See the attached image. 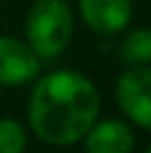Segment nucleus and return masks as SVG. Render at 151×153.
<instances>
[{
  "label": "nucleus",
  "instance_id": "nucleus-1",
  "mask_svg": "<svg viewBox=\"0 0 151 153\" xmlns=\"http://www.w3.org/2000/svg\"><path fill=\"white\" fill-rule=\"evenodd\" d=\"M100 96L87 76L60 69L40 78L29 98V124L42 142L67 146L82 140L98 120Z\"/></svg>",
  "mask_w": 151,
  "mask_h": 153
},
{
  "label": "nucleus",
  "instance_id": "nucleus-2",
  "mask_svg": "<svg viewBox=\"0 0 151 153\" xmlns=\"http://www.w3.org/2000/svg\"><path fill=\"white\" fill-rule=\"evenodd\" d=\"M27 45L38 58H56L69 45L74 33V16L62 0H38L27 13L25 22Z\"/></svg>",
  "mask_w": 151,
  "mask_h": 153
},
{
  "label": "nucleus",
  "instance_id": "nucleus-3",
  "mask_svg": "<svg viewBox=\"0 0 151 153\" xmlns=\"http://www.w3.org/2000/svg\"><path fill=\"white\" fill-rule=\"evenodd\" d=\"M116 100L127 118L138 126L151 131V69L133 67L116 82Z\"/></svg>",
  "mask_w": 151,
  "mask_h": 153
},
{
  "label": "nucleus",
  "instance_id": "nucleus-4",
  "mask_svg": "<svg viewBox=\"0 0 151 153\" xmlns=\"http://www.w3.org/2000/svg\"><path fill=\"white\" fill-rule=\"evenodd\" d=\"M40 71V58L27 42L0 36V84H25Z\"/></svg>",
  "mask_w": 151,
  "mask_h": 153
},
{
  "label": "nucleus",
  "instance_id": "nucleus-5",
  "mask_svg": "<svg viewBox=\"0 0 151 153\" xmlns=\"http://www.w3.org/2000/svg\"><path fill=\"white\" fill-rule=\"evenodd\" d=\"M78 7L87 27L102 36L120 33L133 16L131 0H80Z\"/></svg>",
  "mask_w": 151,
  "mask_h": 153
},
{
  "label": "nucleus",
  "instance_id": "nucleus-6",
  "mask_svg": "<svg viewBox=\"0 0 151 153\" xmlns=\"http://www.w3.org/2000/svg\"><path fill=\"white\" fill-rule=\"evenodd\" d=\"M87 153H131L133 131L122 120L93 122L85 133Z\"/></svg>",
  "mask_w": 151,
  "mask_h": 153
},
{
  "label": "nucleus",
  "instance_id": "nucleus-7",
  "mask_svg": "<svg viewBox=\"0 0 151 153\" xmlns=\"http://www.w3.org/2000/svg\"><path fill=\"white\" fill-rule=\"evenodd\" d=\"M120 56L133 67L151 62V29H136L122 40Z\"/></svg>",
  "mask_w": 151,
  "mask_h": 153
},
{
  "label": "nucleus",
  "instance_id": "nucleus-8",
  "mask_svg": "<svg viewBox=\"0 0 151 153\" xmlns=\"http://www.w3.org/2000/svg\"><path fill=\"white\" fill-rule=\"evenodd\" d=\"M27 146V133L22 124L11 118L0 120V153H22Z\"/></svg>",
  "mask_w": 151,
  "mask_h": 153
},
{
  "label": "nucleus",
  "instance_id": "nucleus-9",
  "mask_svg": "<svg viewBox=\"0 0 151 153\" xmlns=\"http://www.w3.org/2000/svg\"><path fill=\"white\" fill-rule=\"evenodd\" d=\"M147 153H151V144H149V146H147Z\"/></svg>",
  "mask_w": 151,
  "mask_h": 153
}]
</instances>
